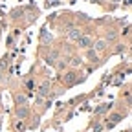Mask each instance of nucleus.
<instances>
[{"mask_svg":"<svg viewBox=\"0 0 132 132\" xmlns=\"http://www.w3.org/2000/svg\"><path fill=\"white\" fill-rule=\"evenodd\" d=\"M77 42H79L81 48H90V46H92V39H90V37H79Z\"/></svg>","mask_w":132,"mask_h":132,"instance_id":"obj_1","label":"nucleus"},{"mask_svg":"<svg viewBox=\"0 0 132 132\" xmlns=\"http://www.w3.org/2000/svg\"><path fill=\"white\" fill-rule=\"evenodd\" d=\"M68 37H70L72 40H77V39L81 37V31H79L77 28H72V29H70V33H68Z\"/></svg>","mask_w":132,"mask_h":132,"instance_id":"obj_2","label":"nucleus"},{"mask_svg":"<svg viewBox=\"0 0 132 132\" xmlns=\"http://www.w3.org/2000/svg\"><path fill=\"white\" fill-rule=\"evenodd\" d=\"M105 46H106V40H97L95 42V50H97V52H103Z\"/></svg>","mask_w":132,"mask_h":132,"instance_id":"obj_3","label":"nucleus"},{"mask_svg":"<svg viewBox=\"0 0 132 132\" xmlns=\"http://www.w3.org/2000/svg\"><path fill=\"white\" fill-rule=\"evenodd\" d=\"M119 119H121V116H119V114H114V116H112V123H110V125H108V127H112V125H114V123H118V121H119Z\"/></svg>","mask_w":132,"mask_h":132,"instance_id":"obj_4","label":"nucleus"},{"mask_svg":"<svg viewBox=\"0 0 132 132\" xmlns=\"http://www.w3.org/2000/svg\"><path fill=\"white\" fill-rule=\"evenodd\" d=\"M79 64H81V59L79 57H73L72 59V66H79Z\"/></svg>","mask_w":132,"mask_h":132,"instance_id":"obj_5","label":"nucleus"},{"mask_svg":"<svg viewBox=\"0 0 132 132\" xmlns=\"http://www.w3.org/2000/svg\"><path fill=\"white\" fill-rule=\"evenodd\" d=\"M26 116H28V110H26V108L19 110V118H26Z\"/></svg>","mask_w":132,"mask_h":132,"instance_id":"obj_6","label":"nucleus"},{"mask_svg":"<svg viewBox=\"0 0 132 132\" xmlns=\"http://www.w3.org/2000/svg\"><path fill=\"white\" fill-rule=\"evenodd\" d=\"M73 75H75V73H68V75H66V81L72 82V81H73Z\"/></svg>","mask_w":132,"mask_h":132,"instance_id":"obj_7","label":"nucleus"},{"mask_svg":"<svg viewBox=\"0 0 132 132\" xmlns=\"http://www.w3.org/2000/svg\"><path fill=\"white\" fill-rule=\"evenodd\" d=\"M88 57H90V59H95V52H94V50H90V52H88Z\"/></svg>","mask_w":132,"mask_h":132,"instance_id":"obj_8","label":"nucleus"}]
</instances>
